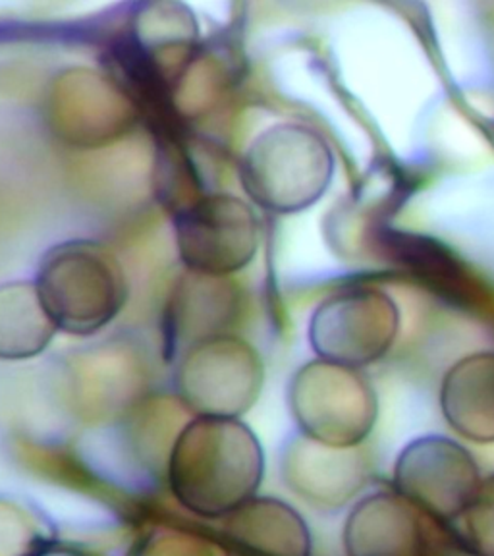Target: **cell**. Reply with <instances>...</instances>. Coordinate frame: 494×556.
Masks as SVG:
<instances>
[{
    "mask_svg": "<svg viewBox=\"0 0 494 556\" xmlns=\"http://www.w3.org/2000/svg\"><path fill=\"white\" fill-rule=\"evenodd\" d=\"M265 452L236 417H193L176 437L166 483L178 504L203 520H225L259 493Z\"/></svg>",
    "mask_w": 494,
    "mask_h": 556,
    "instance_id": "6da1fadb",
    "label": "cell"
},
{
    "mask_svg": "<svg viewBox=\"0 0 494 556\" xmlns=\"http://www.w3.org/2000/svg\"><path fill=\"white\" fill-rule=\"evenodd\" d=\"M34 282L56 329L74 337L104 329L128 298L121 261L93 240L52 245L39 263Z\"/></svg>",
    "mask_w": 494,
    "mask_h": 556,
    "instance_id": "7a4b0ae2",
    "label": "cell"
},
{
    "mask_svg": "<svg viewBox=\"0 0 494 556\" xmlns=\"http://www.w3.org/2000/svg\"><path fill=\"white\" fill-rule=\"evenodd\" d=\"M334 155L327 139L304 124H277L253 139L240 163L243 190L273 213L312 207L329 190Z\"/></svg>",
    "mask_w": 494,
    "mask_h": 556,
    "instance_id": "3957f363",
    "label": "cell"
},
{
    "mask_svg": "<svg viewBox=\"0 0 494 556\" xmlns=\"http://www.w3.org/2000/svg\"><path fill=\"white\" fill-rule=\"evenodd\" d=\"M288 404L300 433L339 448L362 446L379 417V399L369 377L319 357L292 377Z\"/></svg>",
    "mask_w": 494,
    "mask_h": 556,
    "instance_id": "277c9868",
    "label": "cell"
},
{
    "mask_svg": "<svg viewBox=\"0 0 494 556\" xmlns=\"http://www.w3.org/2000/svg\"><path fill=\"white\" fill-rule=\"evenodd\" d=\"M398 332V305L387 292L369 287L329 295L309 323V342L319 359L354 369L387 356Z\"/></svg>",
    "mask_w": 494,
    "mask_h": 556,
    "instance_id": "5b68a950",
    "label": "cell"
},
{
    "mask_svg": "<svg viewBox=\"0 0 494 556\" xmlns=\"http://www.w3.org/2000/svg\"><path fill=\"white\" fill-rule=\"evenodd\" d=\"M259 354L235 337L203 340L180 356L176 392L195 417H240L263 389Z\"/></svg>",
    "mask_w": 494,
    "mask_h": 556,
    "instance_id": "8992f818",
    "label": "cell"
},
{
    "mask_svg": "<svg viewBox=\"0 0 494 556\" xmlns=\"http://www.w3.org/2000/svg\"><path fill=\"white\" fill-rule=\"evenodd\" d=\"M481 481L476 456L443 434L414 439L394 466V491L441 523L460 520Z\"/></svg>",
    "mask_w": 494,
    "mask_h": 556,
    "instance_id": "52a82bcc",
    "label": "cell"
},
{
    "mask_svg": "<svg viewBox=\"0 0 494 556\" xmlns=\"http://www.w3.org/2000/svg\"><path fill=\"white\" fill-rule=\"evenodd\" d=\"M176 245L188 270L228 277L257 253L259 225L250 203L211 191L174 215Z\"/></svg>",
    "mask_w": 494,
    "mask_h": 556,
    "instance_id": "ba28073f",
    "label": "cell"
},
{
    "mask_svg": "<svg viewBox=\"0 0 494 556\" xmlns=\"http://www.w3.org/2000/svg\"><path fill=\"white\" fill-rule=\"evenodd\" d=\"M284 485L319 513H337L364 491L371 460L362 446L339 448L297 433L280 460Z\"/></svg>",
    "mask_w": 494,
    "mask_h": 556,
    "instance_id": "9c48e42d",
    "label": "cell"
},
{
    "mask_svg": "<svg viewBox=\"0 0 494 556\" xmlns=\"http://www.w3.org/2000/svg\"><path fill=\"white\" fill-rule=\"evenodd\" d=\"M347 556H426L421 513L396 491L364 496L342 531Z\"/></svg>",
    "mask_w": 494,
    "mask_h": 556,
    "instance_id": "30bf717a",
    "label": "cell"
},
{
    "mask_svg": "<svg viewBox=\"0 0 494 556\" xmlns=\"http://www.w3.org/2000/svg\"><path fill=\"white\" fill-rule=\"evenodd\" d=\"M225 556H312L304 516L275 496H253L223 520Z\"/></svg>",
    "mask_w": 494,
    "mask_h": 556,
    "instance_id": "8fae6325",
    "label": "cell"
},
{
    "mask_svg": "<svg viewBox=\"0 0 494 556\" xmlns=\"http://www.w3.org/2000/svg\"><path fill=\"white\" fill-rule=\"evenodd\" d=\"M236 292L228 277L193 273L173 295L165 317V337L170 352L182 356L203 340L225 337L235 321Z\"/></svg>",
    "mask_w": 494,
    "mask_h": 556,
    "instance_id": "7c38bea8",
    "label": "cell"
},
{
    "mask_svg": "<svg viewBox=\"0 0 494 556\" xmlns=\"http://www.w3.org/2000/svg\"><path fill=\"white\" fill-rule=\"evenodd\" d=\"M441 409L446 424L471 443H494V352L461 357L444 375Z\"/></svg>",
    "mask_w": 494,
    "mask_h": 556,
    "instance_id": "4fadbf2b",
    "label": "cell"
},
{
    "mask_svg": "<svg viewBox=\"0 0 494 556\" xmlns=\"http://www.w3.org/2000/svg\"><path fill=\"white\" fill-rule=\"evenodd\" d=\"M56 330L35 282L0 285V359L20 362L43 354Z\"/></svg>",
    "mask_w": 494,
    "mask_h": 556,
    "instance_id": "5bb4252c",
    "label": "cell"
},
{
    "mask_svg": "<svg viewBox=\"0 0 494 556\" xmlns=\"http://www.w3.org/2000/svg\"><path fill=\"white\" fill-rule=\"evenodd\" d=\"M387 250L392 253L394 260L404 263L414 273L427 277V280H436V282H446L448 288L454 287L456 278L460 277V270L456 269L454 261L448 253H444L441 248H434V243L419 236L404 235V232H394V235L384 238Z\"/></svg>",
    "mask_w": 494,
    "mask_h": 556,
    "instance_id": "9a60e30c",
    "label": "cell"
},
{
    "mask_svg": "<svg viewBox=\"0 0 494 556\" xmlns=\"http://www.w3.org/2000/svg\"><path fill=\"white\" fill-rule=\"evenodd\" d=\"M47 543L37 516L16 501L0 496V556H41Z\"/></svg>",
    "mask_w": 494,
    "mask_h": 556,
    "instance_id": "2e32d148",
    "label": "cell"
},
{
    "mask_svg": "<svg viewBox=\"0 0 494 556\" xmlns=\"http://www.w3.org/2000/svg\"><path fill=\"white\" fill-rule=\"evenodd\" d=\"M461 520L464 533L473 553L478 556H494V473L481 481Z\"/></svg>",
    "mask_w": 494,
    "mask_h": 556,
    "instance_id": "e0dca14e",
    "label": "cell"
},
{
    "mask_svg": "<svg viewBox=\"0 0 494 556\" xmlns=\"http://www.w3.org/2000/svg\"><path fill=\"white\" fill-rule=\"evenodd\" d=\"M130 556H215V553L203 539L182 531L163 530L143 539Z\"/></svg>",
    "mask_w": 494,
    "mask_h": 556,
    "instance_id": "ac0fdd59",
    "label": "cell"
}]
</instances>
